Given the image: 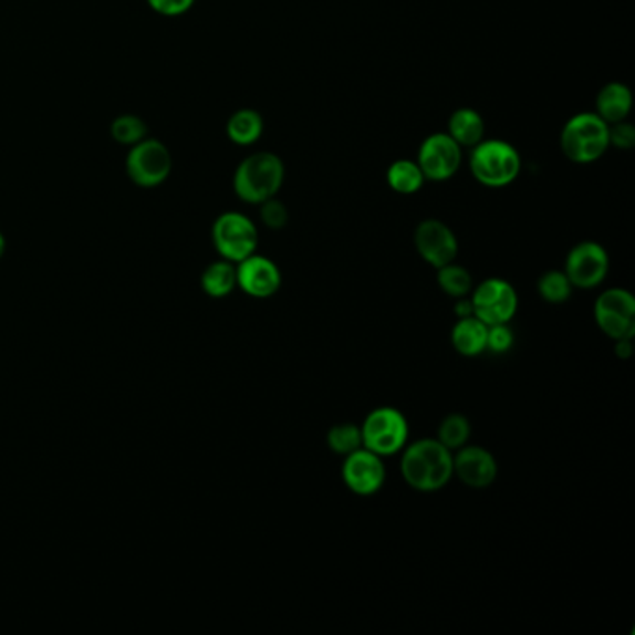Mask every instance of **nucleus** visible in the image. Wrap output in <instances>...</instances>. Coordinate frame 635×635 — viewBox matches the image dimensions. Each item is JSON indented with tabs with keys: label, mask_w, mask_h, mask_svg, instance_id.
Here are the masks:
<instances>
[{
	"label": "nucleus",
	"mask_w": 635,
	"mask_h": 635,
	"mask_svg": "<svg viewBox=\"0 0 635 635\" xmlns=\"http://www.w3.org/2000/svg\"><path fill=\"white\" fill-rule=\"evenodd\" d=\"M400 454V476L413 490L430 495L454 479V451L436 438L406 444Z\"/></svg>",
	"instance_id": "1"
},
{
	"label": "nucleus",
	"mask_w": 635,
	"mask_h": 635,
	"mask_svg": "<svg viewBox=\"0 0 635 635\" xmlns=\"http://www.w3.org/2000/svg\"><path fill=\"white\" fill-rule=\"evenodd\" d=\"M285 183V165L282 157L272 152H256L237 165L233 171V192L248 206H259L271 200Z\"/></svg>",
	"instance_id": "2"
},
{
	"label": "nucleus",
	"mask_w": 635,
	"mask_h": 635,
	"mask_svg": "<svg viewBox=\"0 0 635 635\" xmlns=\"http://www.w3.org/2000/svg\"><path fill=\"white\" fill-rule=\"evenodd\" d=\"M470 174L487 189H506L522 174V155L511 142L485 138L470 149Z\"/></svg>",
	"instance_id": "3"
},
{
	"label": "nucleus",
	"mask_w": 635,
	"mask_h": 635,
	"mask_svg": "<svg viewBox=\"0 0 635 635\" xmlns=\"http://www.w3.org/2000/svg\"><path fill=\"white\" fill-rule=\"evenodd\" d=\"M559 147L574 165H593L610 152V124L594 111L577 112L563 125Z\"/></svg>",
	"instance_id": "4"
},
{
	"label": "nucleus",
	"mask_w": 635,
	"mask_h": 635,
	"mask_svg": "<svg viewBox=\"0 0 635 635\" xmlns=\"http://www.w3.org/2000/svg\"><path fill=\"white\" fill-rule=\"evenodd\" d=\"M362 429V446L378 457H394L408 444L410 427L405 414L394 406H378L367 414Z\"/></svg>",
	"instance_id": "5"
},
{
	"label": "nucleus",
	"mask_w": 635,
	"mask_h": 635,
	"mask_svg": "<svg viewBox=\"0 0 635 635\" xmlns=\"http://www.w3.org/2000/svg\"><path fill=\"white\" fill-rule=\"evenodd\" d=\"M211 241L220 258L237 266L258 252V226L244 212L226 211L212 222Z\"/></svg>",
	"instance_id": "6"
},
{
	"label": "nucleus",
	"mask_w": 635,
	"mask_h": 635,
	"mask_svg": "<svg viewBox=\"0 0 635 635\" xmlns=\"http://www.w3.org/2000/svg\"><path fill=\"white\" fill-rule=\"evenodd\" d=\"M174 159L165 142L146 136L144 140L129 147L125 157V171L131 181L140 189H157L168 181Z\"/></svg>",
	"instance_id": "7"
},
{
	"label": "nucleus",
	"mask_w": 635,
	"mask_h": 635,
	"mask_svg": "<svg viewBox=\"0 0 635 635\" xmlns=\"http://www.w3.org/2000/svg\"><path fill=\"white\" fill-rule=\"evenodd\" d=\"M465 160V149L447 135L446 131L430 133L419 144L418 163L425 179L430 183H446L459 174Z\"/></svg>",
	"instance_id": "8"
},
{
	"label": "nucleus",
	"mask_w": 635,
	"mask_h": 635,
	"mask_svg": "<svg viewBox=\"0 0 635 635\" xmlns=\"http://www.w3.org/2000/svg\"><path fill=\"white\" fill-rule=\"evenodd\" d=\"M594 321L602 334L617 340H634L635 299L628 289L612 288L594 302Z\"/></svg>",
	"instance_id": "9"
},
{
	"label": "nucleus",
	"mask_w": 635,
	"mask_h": 635,
	"mask_svg": "<svg viewBox=\"0 0 635 635\" xmlns=\"http://www.w3.org/2000/svg\"><path fill=\"white\" fill-rule=\"evenodd\" d=\"M473 315L479 321L492 324L511 323L518 312V293L503 278H489L473 288L470 294Z\"/></svg>",
	"instance_id": "10"
},
{
	"label": "nucleus",
	"mask_w": 635,
	"mask_h": 635,
	"mask_svg": "<svg viewBox=\"0 0 635 635\" xmlns=\"http://www.w3.org/2000/svg\"><path fill=\"white\" fill-rule=\"evenodd\" d=\"M563 271L571 280L572 288L596 289L610 274V253L601 242H577L566 256Z\"/></svg>",
	"instance_id": "11"
},
{
	"label": "nucleus",
	"mask_w": 635,
	"mask_h": 635,
	"mask_svg": "<svg viewBox=\"0 0 635 635\" xmlns=\"http://www.w3.org/2000/svg\"><path fill=\"white\" fill-rule=\"evenodd\" d=\"M414 247L419 258L433 269L454 263L459 256V239L455 231L438 218H425L414 230Z\"/></svg>",
	"instance_id": "12"
},
{
	"label": "nucleus",
	"mask_w": 635,
	"mask_h": 635,
	"mask_svg": "<svg viewBox=\"0 0 635 635\" xmlns=\"http://www.w3.org/2000/svg\"><path fill=\"white\" fill-rule=\"evenodd\" d=\"M342 477L345 487L356 496H373L381 492L386 482V465L383 457L360 447L343 457Z\"/></svg>",
	"instance_id": "13"
},
{
	"label": "nucleus",
	"mask_w": 635,
	"mask_h": 635,
	"mask_svg": "<svg viewBox=\"0 0 635 635\" xmlns=\"http://www.w3.org/2000/svg\"><path fill=\"white\" fill-rule=\"evenodd\" d=\"M237 288L252 299L266 301L271 299L282 288V271L280 267L258 252L248 256L237 263Z\"/></svg>",
	"instance_id": "14"
},
{
	"label": "nucleus",
	"mask_w": 635,
	"mask_h": 635,
	"mask_svg": "<svg viewBox=\"0 0 635 635\" xmlns=\"http://www.w3.org/2000/svg\"><path fill=\"white\" fill-rule=\"evenodd\" d=\"M454 477L468 489H489L498 477V462L489 449L466 444L454 454Z\"/></svg>",
	"instance_id": "15"
},
{
	"label": "nucleus",
	"mask_w": 635,
	"mask_h": 635,
	"mask_svg": "<svg viewBox=\"0 0 635 635\" xmlns=\"http://www.w3.org/2000/svg\"><path fill=\"white\" fill-rule=\"evenodd\" d=\"M594 106H596L594 112L606 124H617V122L629 118L632 108H634V94H632L628 84L612 81V83L604 84L601 92L596 94Z\"/></svg>",
	"instance_id": "16"
},
{
	"label": "nucleus",
	"mask_w": 635,
	"mask_h": 635,
	"mask_svg": "<svg viewBox=\"0 0 635 635\" xmlns=\"http://www.w3.org/2000/svg\"><path fill=\"white\" fill-rule=\"evenodd\" d=\"M447 135L451 136L462 149H471L487 138V122L482 114L471 106H460L451 112L447 119Z\"/></svg>",
	"instance_id": "17"
},
{
	"label": "nucleus",
	"mask_w": 635,
	"mask_h": 635,
	"mask_svg": "<svg viewBox=\"0 0 635 635\" xmlns=\"http://www.w3.org/2000/svg\"><path fill=\"white\" fill-rule=\"evenodd\" d=\"M487 334H489V326L479 321L476 315L457 319L451 330V345L460 356L476 358L487 351Z\"/></svg>",
	"instance_id": "18"
},
{
	"label": "nucleus",
	"mask_w": 635,
	"mask_h": 635,
	"mask_svg": "<svg viewBox=\"0 0 635 635\" xmlns=\"http://www.w3.org/2000/svg\"><path fill=\"white\" fill-rule=\"evenodd\" d=\"M266 133V119L256 108H239L226 122V136L236 146L250 147Z\"/></svg>",
	"instance_id": "19"
},
{
	"label": "nucleus",
	"mask_w": 635,
	"mask_h": 635,
	"mask_svg": "<svg viewBox=\"0 0 635 635\" xmlns=\"http://www.w3.org/2000/svg\"><path fill=\"white\" fill-rule=\"evenodd\" d=\"M201 289L211 299H226L237 289V267L231 261L218 259L201 272Z\"/></svg>",
	"instance_id": "20"
},
{
	"label": "nucleus",
	"mask_w": 635,
	"mask_h": 635,
	"mask_svg": "<svg viewBox=\"0 0 635 635\" xmlns=\"http://www.w3.org/2000/svg\"><path fill=\"white\" fill-rule=\"evenodd\" d=\"M386 183L397 195L414 196L424 189L427 179L416 159H397L386 170Z\"/></svg>",
	"instance_id": "21"
},
{
	"label": "nucleus",
	"mask_w": 635,
	"mask_h": 635,
	"mask_svg": "<svg viewBox=\"0 0 635 635\" xmlns=\"http://www.w3.org/2000/svg\"><path fill=\"white\" fill-rule=\"evenodd\" d=\"M436 282H438V288L451 299L470 296L471 291L476 288L471 272L455 261L436 269Z\"/></svg>",
	"instance_id": "22"
},
{
	"label": "nucleus",
	"mask_w": 635,
	"mask_h": 635,
	"mask_svg": "<svg viewBox=\"0 0 635 635\" xmlns=\"http://www.w3.org/2000/svg\"><path fill=\"white\" fill-rule=\"evenodd\" d=\"M470 419L462 416V414L454 413L441 419L436 440L444 444L449 451L455 454V451H459L460 447H465L470 441Z\"/></svg>",
	"instance_id": "23"
},
{
	"label": "nucleus",
	"mask_w": 635,
	"mask_h": 635,
	"mask_svg": "<svg viewBox=\"0 0 635 635\" xmlns=\"http://www.w3.org/2000/svg\"><path fill=\"white\" fill-rule=\"evenodd\" d=\"M537 289H539V294L541 299L548 304H565L572 296L571 280L566 278L565 271H548L539 278V283H537Z\"/></svg>",
	"instance_id": "24"
},
{
	"label": "nucleus",
	"mask_w": 635,
	"mask_h": 635,
	"mask_svg": "<svg viewBox=\"0 0 635 635\" xmlns=\"http://www.w3.org/2000/svg\"><path fill=\"white\" fill-rule=\"evenodd\" d=\"M326 444L330 451L340 457H347L362 446V429L356 424H337L329 430Z\"/></svg>",
	"instance_id": "25"
},
{
	"label": "nucleus",
	"mask_w": 635,
	"mask_h": 635,
	"mask_svg": "<svg viewBox=\"0 0 635 635\" xmlns=\"http://www.w3.org/2000/svg\"><path fill=\"white\" fill-rule=\"evenodd\" d=\"M111 135L122 146H135L147 136V125L136 114H122L114 118L111 125Z\"/></svg>",
	"instance_id": "26"
},
{
	"label": "nucleus",
	"mask_w": 635,
	"mask_h": 635,
	"mask_svg": "<svg viewBox=\"0 0 635 635\" xmlns=\"http://www.w3.org/2000/svg\"><path fill=\"white\" fill-rule=\"evenodd\" d=\"M259 218L266 226L267 230L278 231L283 230L289 222V209L282 200H278V196L271 200L259 204Z\"/></svg>",
	"instance_id": "27"
},
{
	"label": "nucleus",
	"mask_w": 635,
	"mask_h": 635,
	"mask_svg": "<svg viewBox=\"0 0 635 635\" xmlns=\"http://www.w3.org/2000/svg\"><path fill=\"white\" fill-rule=\"evenodd\" d=\"M514 345V334H512L509 323L492 324L487 334V351L492 354H506Z\"/></svg>",
	"instance_id": "28"
},
{
	"label": "nucleus",
	"mask_w": 635,
	"mask_h": 635,
	"mask_svg": "<svg viewBox=\"0 0 635 635\" xmlns=\"http://www.w3.org/2000/svg\"><path fill=\"white\" fill-rule=\"evenodd\" d=\"M635 146V127L628 119L610 125V147L629 152Z\"/></svg>",
	"instance_id": "29"
},
{
	"label": "nucleus",
	"mask_w": 635,
	"mask_h": 635,
	"mask_svg": "<svg viewBox=\"0 0 635 635\" xmlns=\"http://www.w3.org/2000/svg\"><path fill=\"white\" fill-rule=\"evenodd\" d=\"M147 7L165 18H179L195 7L196 0H146Z\"/></svg>",
	"instance_id": "30"
},
{
	"label": "nucleus",
	"mask_w": 635,
	"mask_h": 635,
	"mask_svg": "<svg viewBox=\"0 0 635 635\" xmlns=\"http://www.w3.org/2000/svg\"><path fill=\"white\" fill-rule=\"evenodd\" d=\"M455 315L457 319L471 318L473 315V304H471L470 296H462V299H455Z\"/></svg>",
	"instance_id": "31"
},
{
	"label": "nucleus",
	"mask_w": 635,
	"mask_h": 635,
	"mask_svg": "<svg viewBox=\"0 0 635 635\" xmlns=\"http://www.w3.org/2000/svg\"><path fill=\"white\" fill-rule=\"evenodd\" d=\"M632 353H634L632 340H617V342H615V354H617V358L628 360Z\"/></svg>",
	"instance_id": "32"
},
{
	"label": "nucleus",
	"mask_w": 635,
	"mask_h": 635,
	"mask_svg": "<svg viewBox=\"0 0 635 635\" xmlns=\"http://www.w3.org/2000/svg\"><path fill=\"white\" fill-rule=\"evenodd\" d=\"M4 253H7V237L0 231V259L4 258Z\"/></svg>",
	"instance_id": "33"
}]
</instances>
